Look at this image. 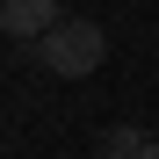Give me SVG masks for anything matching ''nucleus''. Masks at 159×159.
<instances>
[{
	"label": "nucleus",
	"instance_id": "2",
	"mask_svg": "<svg viewBox=\"0 0 159 159\" xmlns=\"http://www.w3.org/2000/svg\"><path fill=\"white\" fill-rule=\"evenodd\" d=\"M58 22H65L58 0H0V29H7V43H43Z\"/></svg>",
	"mask_w": 159,
	"mask_h": 159
},
{
	"label": "nucleus",
	"instance_id": "1",
	"mask_svg": "<svg viewBox=\"0 0 159 159\" xmlns=\"http://www.w3.org/2000/svg\"><path fill=\"white\" fill-rule=\"evenodd\" d=\"M29 51H36V65H43V72H58V80H87L101 58H109V36H101V22L65 15L58 29H51L43 43H29Z\"/></svg>",
	"mask_w": 159,
	"mask_h": 159
},
{
	"label": "nucleus",
	"instance_id": "5",
	"mask_svg": "<svg viewBox=\"0 0 159 159\" xmlns=\"http://www.w3.org/2000/svg\"><path fill=\"white\" fill-rule=\"evenodd\" d=\"M101 159H116V152H101Z\"/></svg>",
	"mask_w": 159,
	"mask_h": 159
},
{
	"label": "nucleus",
	"instance_id": "3",
	"mask_svg": "<svg viewBox=\"0 0 159 159\" xmlns=\"http://www.w3.org/2000/svg\"><path fill=\"white\" fill-rule=\"evenodd\" d=\"M145 145H152V138H145L138 123H116V130H109V152H116V159H138Z\"/></svg>",
	"mask_w": 159,
	"mask_h": 159
},
{
	"label": "nucleus",
	"instance_id": "4",
	"mask_svg": "<svg viewBox=\"0 0 159 159\" xmlns=\"http://www.w3.org/2000/svg\"><path fill=\"white\" fill-rule=\"evenodd\" d=\"M138 159H159V138H152V145H145V152H138Z\"/></svg>",
	"mask_w": 159,
	"mask_h": 159
}]
</instances>
